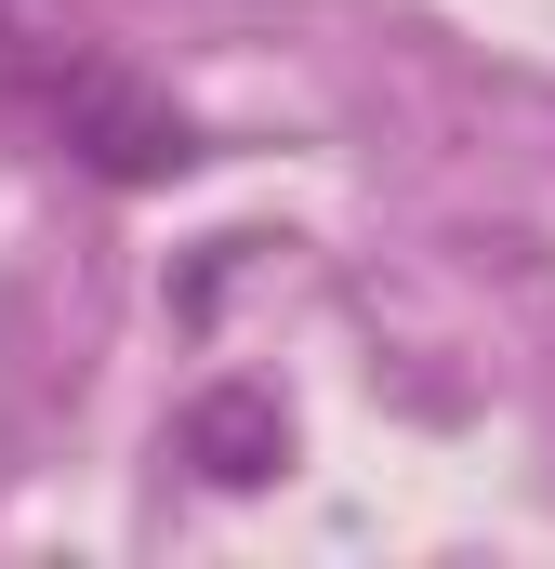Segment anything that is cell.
Instances as JSON below:
<instances>
[{"label": "cell", "instance_id": "7a4b0ae2", "mask_svg": "<svg viewBox=\"0 0 555 569\" xmlns=\"http://www.w3.org/2000/svg\"><path fill=\"white\" fill-rule=\"evenodd\" d=\"M185 463L199 477H225V490H252V477H278L291 463V425H278V398L265 385H212V398H185Z\"/></svg>", "mask_w": 555, "mask_h": 569}, {"label": "cell", "instance_id": "6da1fadb", "mask_svg": "<svg viewBox=\"0 0 555 569\" xmlns=\"http://www.w3.org/2000/svg\"><path fill=\"white\" fill-rule=\"evenodd\" d=\"M0 93H13L40 133L67 146V159H93L107 186H172V172L199 159L185 107H172V93H145L107 40H80V13L13 27V40H0Z\"/></svg>", "mask_w": 555, "mask_h": 569}]
</instances>
